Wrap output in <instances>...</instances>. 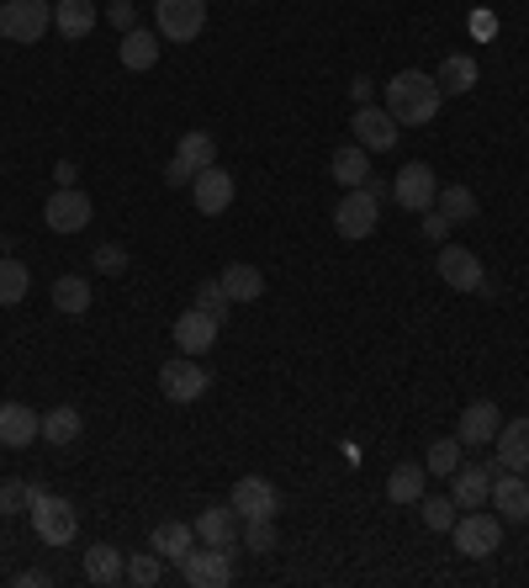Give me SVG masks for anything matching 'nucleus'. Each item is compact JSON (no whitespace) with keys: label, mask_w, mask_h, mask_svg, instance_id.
<instances>
[{"label":"nucleus","mask_w":529,"mask_h":588,"mask_svg":"<svg viewBox=\"0 0 529 588\" xmlns=\"http://www.w3.org/2000/svg\"><path fill=\"white\" fill-rule=\"evenodd\" d=\"M382 106L392 112V123L397 127H424L439 117V106H445V91H439V80L424 70H403L392 74L382 85Z\"/></svg>","instance_id":"1"},{"label":"nucleus","mask_w":529,"mask_h":588,"mask_svg":"<svg viewBox=\"0 0 529 588\" xmlns=\"http://www.w3.org/2000/svg\"><path fill=\"white\" fill-rule=\"evenodd\" d=\"M27 519H32V530H38L43 546H70V540L80 536V515H74L70 498H59V493H43V488L32 493Z\"/></svg>","instance_id":"2"},{"label":"nucleus","mask_w":529,"mask_h":588,"mask_svg":"<svg viewBox=\"0 0 529 588\" xmlns=\"http://www.w3.org/2000/svg\"><path fill=\"white\" fill-rule=\"evenodd\" d=\"M450 540H456L460 557H471V563H487V557L504 546V519H498V515H481V509H460L456 525H450Z\"/></svg>","instance_id":"3"},{"label":"nucleus","mask_w":529,"mask_h":588,"mask_svg":"<svg viewBox=\"0 0 529 588\" xmlns=\"http://www.w3.org/2000/svg\"><path fill=\"white\" fill-rule=\"evenodd\" d=\"M53 27L49 0H0V38L6 43H43Z\"/></svg>","instance_id":"4"},{"label":"nucleus","mask_w":529,"mask_h":588,"mask_svg":"<svg viewBox=\"0 0 529 588\" xmlns=\"http://www.w3.org/2000/svg\"><path fill=\"white\" fill-rule=\"evenodd\" d=\"M434 266H439V281H445L450 292L492 297V287H487V270H481V260H477V249H466V245H445L439 255H434Z\"/></svg>","instance_id":"5"},{"label":"nucleus","mask_w":529,"mask_h":588,"mask_svg":"<svg viewBox=\"0 0 529 588\" xmlns=\"http://www.w3.org/2000/svg\"><path fill=\"white\" fill-rule=\"evenodd\" d=\"M154 22L165 43H196L207 27V0H154Z\"/></svg>","instance_id":"6"},{"label":"nucleus","mask_w":529,"mask_h":588,"mask_svg":"<svg viewBox=\"0 0 529 588\" xmlns=\"http://www.w3.org/2000/svg\"><path fill=\"white\" fill-rule=\"evenodd\" d=\"M376 223H382V202L365 192V186L339 196V207H334V234L339 239H371Z\"/></svg>","instance_id":"7"},{"label":"nucleus","mask_w":529,"mask_h":588,"mask_svg":"<svg viewBox=\"0 0 529 588\" xmlns=\"http://www.w3.org/2000/svg\"><path fill=\"white\" fill-rule=\"evenodd\" d=\"M180 578L191 588H228L234 584V551H222V546H191L180 557Z\"/></svg>","instance_id":"8"},{"label":"nucleus","mask_w":529,"mask_h":588,"mask_svg":"<svg viewBox=\"0 0 529 588\" xmlns=\"http://www.w3.org/2000/svg\"><path fill=\"white\" fill-rule=\"evenodd\" d=\"M207 388H212V371L201 367L196 355H175V361L159 367V392H165L169 403H196Z\"/></svg>","instance_id":"9"},{"label":"nucleus","mask_w":529,"mask_h":588,"mask_svg":"<svg viewBox=\"0 0 529 588\" xmlns=\"http://www.w3.org/2000/svg\"><path fill=\"white\" fill-rule=\"evenodd\" d=\"M207 165H217V144H212V133H201V127H191L180 144H175V159H169V171L165 180L169 186H191L196 175L207 171Z\"/></svg>","instance_id":"10"},{"label":"nucleus","mask_w":529,"mask_h":588,"mask_svg":"<svg viewBox=\"0 0 529 588\" xmlns=\"http://www.w3.org/2000/svg\"><path fill=\"white\" fill-rule=\"evenodd\" d=\"M91 196L80 192V186H53L49 207H43V223H49L53 234H80L85 223H91Z\"/></svg>","instance_id":"11"},{"label":"nucleus","mask_w":529,"mask_h":588,"mask_svg":"<svg viewBox=\"0 0 529 588\" xmlns=\"http://www.w3.org/2000/svg\"><path fill=\"white\" fill-rule=\"evenodd\" d=\"M350 133H355V144L371 148V154H376V148H397V138H403V127L392 123V112L376 106V101L350 112Z\"/></svg>","instance_id":"12"},{"label":"nucleus","mask_w":529,"mask_h":588,"mask_svg":"<svg viewBox=\"0 0 529 588\" xmlns=\"http://www.w3.org/2000/svg\"><path fill=\"white\" fill-rule=\"evenodd\" d=\"M434 196H439V186H434V171L424 165V159L403 165L397 180H392V202H397V207H408V213H429Z\"/></svg>","instance_id":"13"},{"label":"nucleus","mask_w":529,"mask_h":588,"mask_svg":"<svg viewBox=\"0 0 529 588\" xmlns=\"http://www.w3.org/2000/svg\"><path fill=\"white\" fill-rule=\"evenodd\" d=\"M191 196H196V213H201V218H222V213L234 207L239 186H234V175L222 171V165H207V171L191 180Z\"/></svg>","instance_id":"14"},{"label":"nucleus","mask_w":529,"mask_h":588,"mask_svg":"<svg viewBox=\"0 0 529 588\" xmlns=\"http://www.w3.org/2000/svg\"><path fill=\"white\" fill-rule=\"evenodd\" d=\"M492 477H498V462H492V466L460 462L456 472H450V498H456V509H487V498H492Z\"/></svg>","instance_id":"15"},{"label":"nucleus","mask_w":529,"mask_h":588,"mask_svg":"<svg viewBox=\"0 0 529 588\" xmlns=\"http://www.w3.org/2000/svg\"><path fill=\"white\" fill-rule=\"evenodd\" d=\"M217 334H222V319L201 313L196 302L180 313V319H175V344H180V355H196V361H201V355L217 344Z\"/></svg>","instance_id":"16"},{"label":"nucleus","mask_w":529,"mask_h":588,"mask_svg":"<svg viewBox=\"0 0 529 588\" xmlns=\"http://www.w3.org/2000/svg\"><path fill=\"white\" fill-rule=\"evenodd\" d=\"M239 530H243V519L234 504H207V509L196 515V540H201V546L234 551V546H239Z\"/></svg>","instance_id":"17"},{"label":"nucleus","mask_w":529,"mask_h":588,"mask_svg":"<svg viewBox=\"0 0 529 588\" xmlns=\"http://www.w3.org/2000/svg\"><path fill=\"white\" fill-rule=\"evenodd\" d=\"M492 509H498V519L504 525H525L529 519V483L525 472H498L492 477V498H487Z\"/></svg>","instance_id":"18"},{"label":"nucleus","mask_w":529,"mask_h":588,"mask_svg":"<svg viewBox=\"0 0 529 588\" xmlns=\"http://www.w3.org/2000/svg\"><path fill=\"white\" fill-rule=\"evenodd\" d=\"M228 504L239 509V519H276V509H281V493H276V483H264V477H239Z\"/></svg>","instance_id":"19"},{"label":"nucleus","mask_w":529,"mask_h":588,"mask_svg":"<svg viewBox=\"0 0 529 588\" xmlns=\"http://www.w3.org/2000/svg\"><path fill=\"white\" fill-rule=\"evenodd\" d=\"M32 441H43V414H32L27 403H0V445L22 451Z\"/></svg>","instance_id":"20"},{"label":"nucleus","mask_w":529,"mask_h":588,"mask_svg":"<svg viewBox=\"0 0 529 588\" xmlns=\"http://www.w3.org/2000/svg\"><path fill=\"white\" fill-rule=\"evenodd\" d=\"M498 424H504V414H498V403H487V398H477L466 414H460L456 424V441L471 445V451H481V445H492V435H498Z\"/></svg>","instance_id":"21"},{"label":"nucleus","mask_w":529,"mask_h":588,"mask_svg":"<svg viewBox=\"0 0 529 588\" xmlns=\"http://www.w3.org/2000/svg\"><path fill=\"white\" fill-rule=\"evenodd\" d=\"M492 451H498V472H529V414L514 424H498Z\"/></svg>","instance_id":"22"},{"label":"nucleus","mask_w":529,"mask_h":588,"mask_svg":"<svg viewBox=\"0 0 529 588\" xmlns=\"http://www.w3.org/2000/svg\"><path fill=\"white\" fill-rule=\"evenodd\" d=\"M53 32L70 38V43L91 38L96 32V0H53Z\"/></svg>","instance_id":"23"},{"label":"nucleus","mask_w":529,"mask_h":588,"mask_svg":"<svg viewBox=\"0 0 529 588\" xmlns=\"http://www.w3.org/2000/svg\"><path fill=\"white\" fill-rule=\"evenodd\" d=\"M434 80H439V91H445V101H450V96H471V91H477V80H481V70H477V59H471V53H445Z\"/></svg>","instance_id":"24"},{"label":"nucleus","mask_w":529,"mask_h":588,"mask_svg":"<svg viewBox=\"0 0 529 588\" xmlns=\"http://www.w3.org/2000/svg\"><path fill=\"white\" fill-rule=\"evenodd\" d=\"M222 292H228V302H260L264 297V270L249 266V260H234V266H222Z\"/></svg>","instance_id":"25"},{"label":"nucleus","mask_w":529,"mask_h":588,"mask_svg":"<svg viewBox=\"0 0 529 588\" xmlns=\"http://www.w3.org/2000/svg\"><path fill=\"white\" fill-rule=\"evenodd\" d=\"M148 546H154L165 563L180 567V557L196 546V525H186V519H159V525H154V536H148Z\"/></svg>","instance_id":"26"},{"label":"nucleus","mask_w":529,"mask_h":588,"mask_svg":"<svg viewBox=\"0 0 529 588\" xmlns=\"http://www.w3.org/2000/svg\"><path fill=\"white\" fill-rule=\"evenodd\" d=\"M85 578L101 588L112 584H127V557H122L117 546H106V540H96L91 551H85Z\"/></svg>","instance_id":"27"},{"label":"nucleus","mask_w":529,"mask_h":588,"mask_svg":"<svg viewBox=\"0 0 529 588\" xmlns=\"http://www.w3.org/2000/svg\"><path fill=\"white\" fill-rule=\"evenodd\" d=\"M117 59L127 70H154L159 64V32H144V27H133V32H122L117 38Z\"/></svg>","instance_id":"28"},{"label":"nucleus","mask_w":529,"mask_h":588,"mask_svg":"<svg viewBox=\"0 0 529 588\" xmlns=\"http://www.w3.org/2000/svg\"><path fill=\"white\" fill-rule=\"evenodd\" d=\"M424 488H429V466L424 462H397L392 477H386V498H392V504H418Z\"/></svg>","instance_id":"29"},{"label":"nucleus","mask_w":529,"mask_h":588,"mask_svg":"<svg viewBox=\"0 0 529 588\" xmlns=\"http://www.w3.org/2000/svg\"><path fill=\"white\" fill-rule=\"evenodd\" d=\"M329 175H334L344 192H355V186H365L371 180V148H361V144H344V148H334V165H329Z\"/></svg>","instance_id":"30"},{"label":"nucleus","mask_w":529,"mask_h":588,"mask_svg":"<svg viewBox=\"0 0 529 588\" xmlns=\"http://www.w3.org/2000/svg\"><path fill=\"white\" fill-rule=\"evenodd\" d=\"M80 430H85V419H80V409H70V403H59V409L43 414V441L49 445H74Z\"/></svg>","instance_id":"31"},{"label":"nucleus","mask_w":529,"mask_h":588,"mask_svg":"<svg viewBox=\"0 0 529 588\" xmlns=\"http://www.w3.org/2000/svg\"><path fill=\"white\" fill-rule=\"evenodd\" d=\"M27 292H32V270L17 255H0V308H17Z\"/></svg>","instance_id":"32"},{"label":"nucleus","mask_w":529,"mask_h":588,"mask_svg":"<svg viewBox=\"0 0 529 588\" xmlns=\"http://www.w3.org/2000/svg\"><path fill=\"white\" fill-rule=\"evenodd\" d=\"M53 308L80 319V313L91 308V281H85V276H59V281H53Z\"/></svg>","instance_id":"33"},{"label":"nucleus","mask_w":529,"mask_h":588,"mask_svg":"<svg viewBox=\"0 0 529 588\" xmlns=\"http://www.w3.org/2000/svg\"><path fill=\"white\" fill-rule=\"evenodd\" d=\"M456 498H450V493H445V498H439V493H424V498H418V519H424V530H434V536H450V525H456Z\"/></svg>","instance_id":"34"},{"label":"nucleus","mask_w":529,"mask_h":588,"mask_svg":"<svg viewBox=\"0 0 529 588\" xmlns=\"http://www.w3.org/2000/svg\"><path fill=\"white\" fill-rule=\"evenodd\" d=\"M434 207L450 223H471L477 218V192H471V186H445V192L434 196Z\"/></svg>","instance_id":"35"},{"label":"nucleus","mask_w":529,"mask_h":588,"mask_svg":"<svg viewBox=\"0 0 529 588\" xmlns=\"http://www.w3.org/2000/svg\"><path fill=\"white\" fill-rule=\"evenodd\" d=\"M159 578H165V557H159L154 546H148V551H133V557H127V584L154 588Z\"/></svg>","instance_id":"36"},{"label":"nucleus","mask_w":529,"mask_h":588,"mask_svg":"<svg viewBox=\"0 0 529 588\" xmlns=\"http://www.w3.org/2000/svg\"><path fill=\"white\" fill-rule=\"evenodd\" d=\"M32 483H22V477H6L0 483V519H11V515H27L32 509Z\"/></svg>","instance_id":"37"},{"label":"nucleus","mask_w":529,"mask_h":588,"mask_svg":"<svg viewBox=\"0 0 529 588\" xmlns=\"http://www.w3.org/2000/svg\"><path fill=\"white\" fill-rule=\"evenodd\" d=\"M243 551H255V557H270L276 551V519H243Z\"/></svg>","instance_id":"38"},{"label":"nucleus","mask_w":529,"mask_h":588,"mask_svg":"<svg viewBox=\"0 0 529 588\" xmlns=\"http://www.w3.org/2000/svg\"><path fill=\"white\" fill-rule=\"evenodd\" d=\"M460 451H466V445H460L456 435H445V441H434V445H429V456H424V466H429L434 477H450V472L460 466Z\"/></svg>","instance_id":"39"},{"label":"nucleus","mask_w":529,"mask_h":588,"mask_svg":"<svg viewBox=\"0 0 529 588\" xmlns=\"http://www.w3.org/2000/svg\"><path fill=\"white\" fill-rule=\"evenodd\" d=\"M196 308L212 313V319H228L234 302H228V292H222V281H201V287H196Z\"/></svg>","instance_id":"40"},{"label":"nucleus","mask_w":529,"mask_h":588,"mask_svg":"<svg viewBox=\"0 0 529 588\" xmlns=\"http://www.w3.org/2000/svg\"><path fill=\"white\" fill-rule=\"evenodd\" d=\"M91 260H96L101 276H122V270H127V249H122V245H96Z\"/></svg>","instance_id":"41"},{"label":"nucleus","mask_w":529,"mask_h":588,"mask_svg":"<svg viewBox=\"0 0 529 588\" xmlns=\"http://www.w3.org/2000/svg\"><path fill=\"white\" fill-rule=\"evenodd\" d=\"M450 228H456V223L445 218L439 207H429V213H424V239H434V245H445V239H450Z\"/></svg>","instance_id":"42"},{"label":"nucleus","mask_w":529,"mask_h":588,"mask_svg":"<svg viewBox=\"0 0 529 588\" xmlns=\"http://www.w3.org/2000/svg\"><path fill=\"white\" fill-rule=\"evenodd\" d=\"M106 17H112V27H117V32H133V27H138L133 0H112V6H106Z\"/></svg>","instance_id":"43"},{"label":"nucleus","mask_w":529,"mask_h":588,"mask_svg":"<svg viewBox=\"0 0 529 588\" xmlns=\"http://www.w3.org/2000/svg\"><path fill=\"white\" fill-rule=\"evenodd\" d=\"M350 101H355V106H371V101H376V80H350Z\"/></svg>","instance_id":"44"},{"label":"nucleus","mask_w":529,"mask_h":588,"mask_svg":"<svg viewBox=\"0 0 529 588\" xmlns=\"http://www.w3.org/2000/svg\"><path fill=\"white\" fill-rule=\"evenodd\" d=\"M74 180H80V165H74V159H59V165H53V186H74Z\"/></svg>","instance_id":"45"},{"label":"nucleus","mask_w":529,"mask_h":588,"mask_svg":"<svg viewBox=\"0 0 529 588\" xmlns=\"http://www.w3.org/2000/svg\"><path fill=\"white\" fill-rule=\"evenodd\" d=\"M17 584H22V588H43V584H53V578H49V572H43V567H32V572H22Z\"/></svg>","instance_id":"46"},{"label":"nucleus","mask_w":529,"mask_h":588,"mask_svg":"<svg viewBox=\"0 0 529 588\" xmlns=\"http://www.w3.org/2000/svg\"><path fill=\"white\" fill-rule=\"evenodd\" d=\"M365 192L376 196V202H382V207H386V202H392V186H386V180H376V175H371V180H365Z\"/></svg>","instance_id":"47"},{"label":"nucleus","mask_w":529,"mask_h":588,"mask_svg":"<svg viewBox=\"0 0 529 588\" xmlns=\"http://www.w3.org/2000/svg\"><path fill=\"white\" fill-rule=\"evenodd\" d=\"M492 27H498V22H492V17H471V32H477V38H487Z\"/></svg>","instance_id":"48"}]
</instances>
